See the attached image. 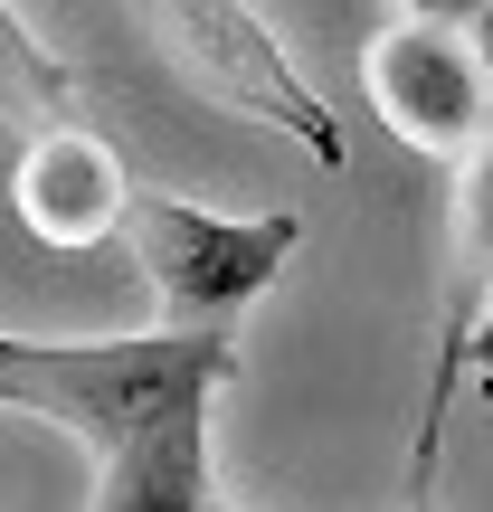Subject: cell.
I'll use <instances>...</instances> for the list:
<instances>
[{"mask_svg": "<svg viewBox=\"0 0 493 512\" xmlns=\"http://www.w3.org/2000/svg\"><path fill=\"white\" fill-rule=\"evenodd\" d=\"M0 124L38 133H86V105H76V67L38 48V29L19 10H0Z\"/></svg>", "mask_w": 493, "mask_h": 512, "instance_id": "obj_7", "label": "cell"}, {"mask_svg": "<svg viewBox=\"0 0 493 512\" xmlns=\"http://www.w3.org/2000/svg\"><path fill=\"white\" fill-rule=\"evenodd\" d=\"M209 503H219V484H209V408H181L143 446L95 465L86 512H209Z\"/></svg>", "mask_w": 493, "mask_h": 512, "instance_id": "obj_6", "label": "cell"}, {"mask_svg": "<svg viewBox=\"0 0 493 512\" xmlns=\"http://www.w3.org/2000/svg\"><path fill=\"white\" fill-rule=\"evenodd\" d=\"M152 29H162V48H171V67H181L190 95H209L219 114H247V124H285L323 171L342 162L332 105L304 86V67L285 57V38L256 10H238V0H181V10H162Z\"/></svg>", "mask_w": 493, "mask_h": 512, "instance_id": "obj_4", "label": "cell"}, {"mask_svg": "<svg viewBox=\"0 0 493 512\" xmlns=\"http://www.w3.org/2000/svg\"><path fill=\"white\" fill-rule=\"evenodd\" d=\"M238 380V332H95V342H29L0 332V408L57 418L95 446V465L143 446L181 408H219Z\"/></svg>", "mask_w": 493, "mask_h": 512, "instance_id": "obj_1", "label": "cell"}, {"mask_svg": "<svg viewBox=\"0 0 493 512\" xmlns=\"http://www.w3.org/2000/svg\"><path fill=\"white\" fill-rule=\"evenodd\" d=\"M124 238L133 266L152 275V304H162V332H238L266 285L294 266L304 247V209H200L181 190L133 181L124 200Z\"/></svg>", "mask_w": 493, "mask_h": 512, "instance_id": "obj_2", "label": "cell"}, {"mask_svg": "<svg viewBox=\"0 0 493 512\" xmlns=\"http://www.w3.org/2000/svg\"><path fill=\"white\" fill-rule=\"evenodd\" d=\"M361 86H370V114L427 162L475 171L493 152V67L475 48V0L465 10H437V0L389 10L361 48Z\"/></svg>", "mask_w": 493, "mask_h": 512, "instance_id": "obj_3", "label": "cell"}, {"mask_svg": "<svg viewBox=\"0 0 493 512\" xmlns=\"http://www.w3.org/2000/svg\"><path fill=\"white\" fill-rule=\"evenodd\" d=\"M209 512H228V503H209Z\"/></svg>", "mask_w": 493, "mask_h": 512, "instance_id": "obj_8", "label": "cell"}, {"mask_svg": "<svg viewBox=\"0 0 493 512\" xmlns=\"http://www.w3.org/2000/svg\"><path fill=\"white\" fill-rule=\"evenodd\" d=\"M124 200H133V171L95 124L86 133H38L10 162V209H19V228H29L38 247L76 256V247L124 238Z\"/></svg>", "mask_w": 493, "mask_h": 512, "instance_id": "obj_5", "label": "cell"}]
</instances>
